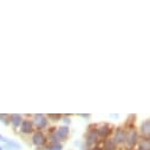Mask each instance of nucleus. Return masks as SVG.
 Here are the masks:
<instances>
[{
	"label": "nucleus",
	"mask_w": 150,
	"mask_h": 150,
	"mask_svg": "<svg viewBox=\"0 0 150 150\" xmlns=\"http://www.w3.org/2000/svg\"><path fill=\"white\" fill-rule=\"evenodd\" d=\"M139 141V134L134 127L127 128V139H125V148L128 150H132Z\"/></svg>",
	"instance_id": "1"
},
{
	"label": "nucleus",
	"mask_w": 150,
	"mask_h": 150,
	"mask_svg": "<svg viewBox=\"0 0 150 150\" xmlns=\"http://www.w3.org/2000/svg\"><path fill=\"white\" fill-rule=\"evenodd\" d=\"M99 138H98V135L96 132V128L95 125H91L89 128V130L86 131L85 136H84V145L88 148V149H91L96 145H98L99 143Z\"/></svg>",
	"instance_id": "2"
},
{
	"label": "nucleus",
	"mask_w": 150,
	"mask_h": 150,
	"mask_svg": "<svg viewBox=\"0 0 150 150\" xmlns=\"http://www.w3.org/2000/svg\"><path fill=\"white\" fill-rule=\"evenodd\" d=\"M32 123L34 127V130H38V131H43L45 129L49 128V120L45 115L43 114H35L32 116Z\"/></svg>",
	"instance_id": "3"
},
{
	"label": "nucleus",
	"mask_w": 150,
	"mask_h": 150,
	"mask_svg": "<svg viewBox=\"0 0 150 150\" xmlns=\"http://www.w3.org/2000/svg\"><path fill=\"white\" fill-rule=\"evenodd\" d=\"M95 128H96V132H97L100 142L104 139H108L110 137V135L114 132V127L109 123H100L98 125H95Z\"/></svg>",
	"instance_id": "4"
},
{
	"label": "nucleus",
	"mask_w": 150,
	"mask_h": 150,
	"mask_svg": "<svg viewBox=\"0 0 150 150\" xmlns=\"http://www.w3.org/2000/svg\"><path fill=\"white\" fill-rule=\"evenodd\" d=\"M31 142L34 146L37 148H45L46 144H47V137L46 135L44 134V131H38V130H34L32 132V136H31Z\"/></svg>",
	"instance_id": "5"
},
{
	"label": "nucleus",
	"mask_w": 150,
	"mask_h": 150,
	"mask_svg": "<svg viewBox=\"0 0 150 150\" xmlns=\"http://www.w3.org/2000/svg\"><path fill=\"white\" fill-rule=\"evenodd\" d=\"M115 142L117 146L125 145V139H127V127H120L114 130V137L111 138Z\"/></svg>",
	"instance_id": "6"
},
{
	"label": "nucleus",
	"mask_w": 150,
	"mask_h": 150,
	"mask_svg": "<svg viewBox=\"0 0 150 150\" xmlns=\"http://www.w3.org/2000/svg\"><path fill=\"white\" fill-rule=\"evenodd\" d=\"M53 134L56 136V138L58 139V142H65L69 136H70V128L67 125H60L58 128L53 129Z\"/></svg>",
	"instance_id": "7"
},
{
	"label": "nucleus",
	"mask_w": 150,
	"mask_h": 150,
	"mask_svg": "<svg viewBox=\"0 0 150 150\" xmlns=\"http://www.w3.org/2000/svg\"><path fill=\"white\" fill-rule=\"evenodd\" d=\"M20 134L23 135H32V132L34 131V127H33V123H32V120H28V118H24L20 127Z\"/></svg>",
	"instance_id": "8"
},
{
	"label": "nucleus",
	"mask_w": 150,
	"mask_h": 150,
	"mask_svg": "<svg viewBox=\"0 0 150 150\" xmlns=\"http://www.w3.org/2000/svg\"><path fill=\"white\" fill-rule=\"evenodd\" d=\"M139 134L142 138H150V121L144 120L139 128Z\"/></svg>",
	"instance_id": "9"
},
{
	"label": "nucleus",
	"mask_w": 150,
	"mask_h": 150,
	"mask_svg": "<svg viewBox=\"0 0 150 150\" xmlns=\"http://www.w3.org/2000/svg\"><path fill=\"white\" fill-rule=\"evenodd\" d=\"M23 120H24V117L21 115H19V114H12V115H10V124L13 127L14 130H18L19 129Z\"/></svg>",
	"instance_id": "10"
},
{
	"label": "nucleus",
	"mask_w": 150,
	"mask_h": 150,
	"mask_svg": "<svg viewBox=\"0 0 150 150\" xmlns=\"http://www.w3.org/2000/svg\"><path fill=\"white\" fill-rule=\"evenodd\" d=\"M100 148L103 150H118V146L115 144V142L112 141L111 138H108V139L102 141V146Z\"/></svg>",
	"instance_id": "11"
},
{
	"label": "nucleus",
	"mask_w": 150,
	"mask_h": 150,
	"mask_svg": "<svg viewBox=\"0 0 150 150\" xmlns=\"http://www.w3.org/2000/svg\"><path fill=\"white\" fill-rule=\"evenodd\" d=\"M3 149H6V150H20L21 145L19 143H17L16 141L7 139V142L5 143V146H3Z\"/></svg>",
	"instance_id": "12"
},
{
	"label": "nucleus",
	"mask_w": 150,
	"mask_h": 150,
	"mask_svg": "<svg viewBox=\"0 0 150 150\" xmlns=\"http://www.w3.org/2000/svg\"><path fill=\"white\" fill-rule=\"evenodd\" d=\"M138 150H150V138H139Z\"/></svg>",
	"instance_id": "13"
},
{
	"label": "nucleus",
	"mask_w": 150,
	"mask_h": 150,
	"mask_svg": "<svg viewBox=\"0 0 150 150\" xmlns=\"http://www.w3.org/2000/svg\"><path fill=\"white\" fill-rule=\"evenodd\" d=\"M46 148L47 150H63V143H49Z\"/></svg>",
	"instance_id": "14"
},
{
	"label": "nucleus",
	"mask_w": 150,
	"mask_h": 150,
	"mask_svg": "<svg viewBox=\"0 0 150 150\" xmlns=\"http://www.w3.org/2000/svg\"><path fill=\"white\" fill-rule=\"evenodd\" d=\"M46 117H47L49 122L50 121L51 122H59L62 120V115H58V114H49Z\"/></svg>",
	"instance_id": "15"
},
{
	"label": "nucleus",
	"mask_w": 150,
	"mask_h": 150,
	"mask_svg": "<svg viewBox=\"0 0 150 150\" xmlns=\"http://www.w3.org/2000/svg\"><path fill=\"white\" fill-rule=\"evenodd\" d=\"M0 122L5 125H10V115L7 114H0Z\"/></svg>",
	"instance_id": "16"
},
{
	"label": "nucleus",
	"mask_w": 150,
	"mask_h": 150,
	"mask_svg": "<svg viewBox=\"0 0 150 150\" xmlns=\"http://www.w3.org/2000/svg\"><path fill=\"white\" fill-rule=\"evenodd\" d=\"M63 123H64V125H70L71 124V118H70V116H67V115H62V120H60Z\"/></svg>",
	"instance_id": "17"
},
{
	"label": "nucleus",
	"mask_w": 150,
	"mask_h": 150,
	"mask_svg": "<svg viewBox=\"0 0 150 150\" xmlns=\"http://www.w3.org/2000/svg\"><path fill=\"white\" fill-rule=\"evenodd\" d=\"M109 117H110V118H115V120H118V118H120V115H118V114H111Z\"/></svg>",
	"instance_id": "18"
},
{
	"label": "nucleus",
	"mask_w": 150,
	"mask_h": 150,
	"mask_svg": "<svg viewBox=\"0 0 150 150\" xmlns=\"http://www.w3.org/2000/svg\"><path fill=\"white\" fill-rule=\"evenodd\" d=\"M79 116H81V117H82V118H85V120H89V118H90V117H91V116H90V115H89V114H86V115H85V114H81V115H79Z\"/></svg>",
	"instance_id": "19"
},
{
	"label": "nucleus",
	"mask_w": 150,
	"mask_h": 150,
	"mask_svg": "<svg viewBox=\"0 0 150 150\" xmlns=\"http://www.w3.org/2000/svg\"><path fill=\"white\" fill-rule=\"evenodd\" d=\"M89 150H103L99 145H96V146H93V148H91V149H89Z\"/></svg>",
	"instance_id": "20"
},
{
	"label": "nucleus",
	"mask_w": 150,
	"mask_h": 150,
	"mask_svg": "<svg viewBox=\"0 0 150 150\" xmlns=\"http://www.w3.org/2000/svg\"><path fill=\"white\" fill-rule=\"evenodd\" d=\"M40 150H47V148L45 146V148H43V149H40Z\"/></svg>",
	"instance_id": "21"
},
{
	"label": "nucleus",
	"mask_w": 150,
	"mask_h": 150,
	"mask_svg": "<svg viewBox=\"0 0 150 150\" xmlns=\"http://www.w3.org/2000/svg\"><path fill=\"white\" fill-rule=\"evenodd\" d=\"M0 150H4V149H3V146H1V145H0Z\"/></svg>",
	"instance_id": "22"
}]
</instances>
